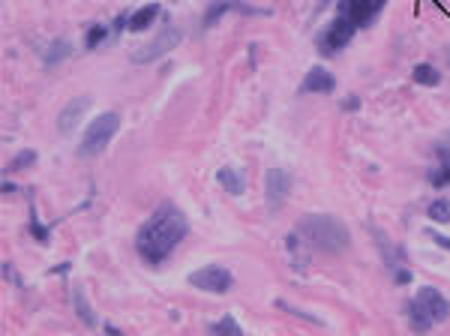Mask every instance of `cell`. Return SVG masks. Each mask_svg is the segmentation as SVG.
<instances>
[{
  "instance_id": "obj_1",
  "label": "cell",
  "mask_w": 450,
  "mask_h": 336,
  "mask_svg": "<svg viewBox=\"0 0 450 336\" xmlns=\"http://www.w3.org/2000/svg\"><path fill=\"white\" fill-rule=\"evenodd\" d=\"M186 234H190V222H186L183 210L166 202L144 219V226L135 234V250H139V255L147 265L156 267L171 258V253L178 250Z\"/></svg>"
},
{
  "instance_id": "obj_2",
  "label": "cell",
  "mask_w": 450,
  "mask_h": 336,
  "mask_svg": "<svg viewBox=\"0 0 450 336\" xmlns=\"http://www.w3.org/2000/svg\"><path fill=\"white\" fill-rule=\"evenodd\" d=\"M309 250L328 253V255H340L352 246V231L345 228L342 219H336L330 214H309L297 222L294 228Z\"/></svg>"
},
{
  "instance_id": "obj_3",
  "label": "cell",
  "mask_w": 450,
  "mask_h": 336,
  "mask_svg": "<svg viewBox=\"0 0 450 336\" xmlns=\"http://www.w3.org/2000/svg\"><path fill=\"white\" fill-rule=\"evenodd\" d=\"M120 129V115H115V111H103L99 117L91 120V127L84 129V139L79 144V153L81 156H96L103 153L105 147L111 144V139L117 135Z\"/></svg>"
},
{
  "instance_id": "obj_4",
  "label": "cell",
  "mask_w": 450,
  "mask_h": 336,
  "mask_svg": "<svg viewBox=\"0 0 450 336\" xmlns=\"http://www.w3.org/2000/svg\"><path fill=\"white\" fill-rule=\"evenodd\" d=\"M180 40H183V30L178 28V24L168 21V24H162V30L154 36V40L135 48V52L129 54V60H132V64H139V66L154 64V60H159V57H166L168 52H174V48L180 45Z\"/></svg>"
},
{
  "instance_id": "obj_5",
  "label": "cell",
  "mask_w": 450,
  "mask_h": 336,
  "mask_svg": "<svg viewBox=\"0 0 450 336\" xmlns=\"http://www.w3.org/2000/svg\"><path fill=\"white\" fill-rule=\"evenodd\" d=\"M354 30H357L354 18H352V16H345V12H336V16L330 18V24L318 33V40H316L321 57H330V54L340 52V48H345L348 42H352Z\"/></svg>"
},
{
  "instance_id": "obj_6",
  "label": "cell",
  "mask_w": 450,
  "mask_h": 336,
  "mask_svg": "<svg viewBox=\"0 0 450 336\" xmlns=\"http://www.w3.org/2000/svg\"><path fill=\"white\" fill-rule=\"evenodd\" d=\"M190 285L198 291H210V294H229L234 289V277L229 267L222 265H207L190 273Z\"/></svg>"
},
{
  "instance_id": "obj_7",
  "label": "cell",
  "mask_w": 450,
  "mask_h": 336,
  "mask_svg": "<svg viewBox=\"0 0 450 336\" xmlns=\"http://www.w3.org/2000/svg\"><path fill=\"white\" fill-rule=\"evenodd\" d=\"M289 192H292V174L273 166L267 168V178H265V195H267V210L270 214H279L282 204L289 202Z\"/></svg>"
},
{
  "instance_id": "obj_8",
  "label": "cell",
  "mask_w": 450,
  "mask_h": 336,
  "mask_svg": "<svg viewBox=\"0 0 450 336\" xmlns=\"http://www.w3.org/2000/svg\"><path fill=\"white\" fill-rule=\"evenodd\" d=\"M225 12H241V16H270V9L246 6L243 0H210V6H207V12H204V21H202V28H204V30L217 28L219 18L225 16Z\"/></svg>"
},
{
  "instance_id": "obj_9",
  "label": "cell",
  "mask_w": 450,
  "mask_h": 336,
  "mask_svg": "<svg viewBox=\"0 0 450 336\" xmlns=\"http://www.w3.org/2000/svg\"><path fill=\"white\" fill-rule=\"evenodd\" d=\"M415 301H417L423 309H427L435 325H442V321L450 318V301H447V297H444L439 289H432V285H423Z\"/></svg>"
},
{
  "instance_id": "obj_10",
  "label": "cell",
  "mask_w": 450,
  "mask_h": 336,
  "mask_svg": "<svg viewBox=\"0 0 450 336\" xmlns=\"http://www.w3.org/2000/svg\"><path fill=\"white\" fill-rule=\"evenodd\" d=\"M91 103H93L91 96H75V99H69L67 108L60 111V117H57V132H60V135H69V132L81 123V117L87 115V111H91Z\"/></svg>"
},
{
  "instance_id": "obj_11",
  "label": "cell",
  "mask_w": 450,
  "mask_h": 336,
  "mask_svg": "<svg viewBox=\"0 0 450 336\" xmlns=\"http://www.w3.org/2000/svg\"><path fill=\"white\" fill-rule=\"evenodd\" d=\"M333 91H336V79L324 66H312L304 84H300V93H333Z\"/></svg>"
},
{
  "instance_id": "obj_12",
  "label": "cell",
  "mask_w": 450,
  "mask_h": 336,
  "mask_svg": "<svg viewBox=\"0 0 450 336\" xmlns=\"http://www.w3.org/2000/svg\"><path fill=\"white\" fill-rule=\"evenodd\" d=\"M217 180H219V186L229 195H243L246 192V178H243V171L241 168H231V166H222L219 171H217Z\"/></svg>"
},
{
  "instance_id": "obj_13",
  "label": "cell",
  "mask_w": 450,
  "mask_h": 336,
  "mask_svg": "<svg viewBox=\"0 0 450 336\" xmlns=\"http://www.w3.org/2000/svg\"><path fill=\"white\" fill-rule=\"evenodd\" d=\"M156 16H159V4H147V6H142V9H135L132 16H129L127 30H132V33H142V30H147L150 24L156 21Z\"/></svg>"
},
{
  "instance_id": "obj_14",
  "label": "cell",
  "mask_w": 450,
  "mask_h": 336,
  "mask_svg": "<svg viewBox=\"0 0 450 336\" xmlns=\"http://www.w3.org/2000/svg\"><path fill=\"white\" fill-rule=\"evenodd\" d=\"M408 328L411 330H415V333H427V330H432V325H435V321L429 318V313H427V309H423L417 301H408Z\"/></svg>"
},
{
  "instance_id": "obj_15",
  "label": "cell",
  "mask_w": 450,
  "mask_h": 336,
  "mask_svg": "<svg viewBox=\"0 0 450 336\" xmlns=\"http://www.w3.org/2000/svg\"><path fill=\"white\" fill-rule=\"evenodd\" d=\"M69 52H72L69 40H52V42H48V48H42V66H45V69L57 66L60 60L69 57Z\"/></svg>"
},
{
  "instance_id": "obj_16",
  "label": "cell",
  "mask_w": 450,
  "mask_h": 336,
  "mask_svg": "<svg viewBox=\"0 0 450 336\" xmlns=\"http://www.w3.org/2000/svg\"><path fill=\"white\" fill-rule=\"evenodd\" d=\"M435 153L442 156V166L439 168H429V183L435 186V190H442V186H450V153H447V147L444 144H439L435 147Z\"/></svg>"
},
{
  "instance_id": "obj_17",
  "label": "cell",
  "mask_w": 450,
  "mask_h": 336,
  "mask_svg": "<svg viewBox=\"0 0 450 336\" xmlns=\"http://www.w3.org/2000/svg\"><path fill=\"white\" fill-rule=\"evenodd\" d=\"M72 306H75V315L81 318V325L96 328V313L91 309V303H87V297H84V289H81V285H75V289H72Z\"/></svg>"
},
{
  "instance_id": "obj_18",
  "label": "cell",
  "mask_w": 450,
  "mask_h": 336,
  "mask_svg": "<svg viewBox=\"0 0 450 336\" xmlns=\"http://www.w3.org/2000/svg\"><path fill=\"white\" fill-rule=\"evenodd\" d=\"M411 79H415L420 87H439L442 84V72L429 66V64H417L415 69H411Z\"/></svg>"
},
{
  "instance_id": "obj_19",
  "label": "cell",
  "mask_w": 450,
  "mask_h": 336,
  "mask_svg": "<svg viewBox=\"0 0 450 336\" xmlns=\"http://www.w3.org/2000/svg\"><path fill=\"white\" fill-rule=\"evenodd\" d=\"M427 216L439 226H447L450 222V198H435V202L427 207Z\"/></svg>"
},
{
  "instance_id": "obj_20",
  "label": "cell",
  "mask_w": 450,
  "mask_h": 336,
  "mask_svg": "<svg viewBox=\"0 0 450 336\" xmlns=\"http://www.w3.org/2000/svg\"><path fill=\"white\" fill-rule=\"evenodd\" d=\"M277 309H282V313H292L294 318H304V321H309V325H316V328H324V321L318 318V315H312V313H306V309H300V306H294V303H289V301H277Z\"/></svg>"
},
{
  "instance_id": "obj_21",
  "label": "cell",
  "mask_w": 450,
  "mask_h": 336,
  "mask_svg": "<svg viewBox=\"0 0 450 336\" xmlns=\"http://www.w3.org/2000/svg\"><path fill=\"white\" fill-rule=\"evenodd\" d=\"M210 333H217V336H241L243 328L237 325V321L231 315H225L222 321H217V325H210Z\"/></svg>"
},
{
  "instance_id": "obj_22",
  "label": "cell",
  "mask_w": 450,
  "mask_h": 336,
  "mask_svg": "<svg viewBox=\"0 0 450 336\" xmlns=\"http://www.w3.org/2000/svg\"><path fill=\"white\" fill-rule=\"evenodd\" d=\"M108 33H111V30L105 28V24H91V30H87V36H84L87 52H93V48H99V45H103V40H105Z\"/></svg>"
},
{
  "instance_id": "obj_23",
  "label": "cell",
  "mask_w": 450,
  "mask_h": 336,
  "mask_svg": "<svg viewBox=\"0 0 450 336\" xmlns=\"http://www.w3.org/2000/svg\"><path fill=\"white\" fill-rule=\"evenodd\" d=\"M28 228H30V234H33V238L40 241L42 246L52 243V231H48V226H42V222L36 219V210H33V207H30V222H28Z\"/></svg>"
},
{
  "instance_id": "obj_24",
  "label": "cell",
  "mask_w": 450,
  "mask_h": 336,
  "mask_svg": "<svg viewBox=\"0 0 450 336\" xmlns=\"http://www.w3.org/2000/svg\"><path fill=\"white\" fill-rule=\"evenodd\" d=\"M36 163V151H21V153H16L9 159V166H6V171H21V168H30Z\"/></svg>"
},
{
  "instance_id": "obj_25",
  "label": "cell",
  "mask_w": 450,
  "mask_h": 336,
  "mask_svg": "<svg viewBox=\"0 0 450 336\" xmlns=\"http://www.w3.org/2000/svg\"><path fill=\"white\" fill-rule=\"evenodd\" d=\"M427 241H432L435 246H442V250H447V253H450V238H447V234H442V231H432V228H427Z\"/></svg>"
},
{
  "instance_id": "obj_26",
  "label": "cell",
  "mask_w": 450,
  "mask_h": 336,
  "mask_svg": "<svg viewBox=\"0 0 450 336\" xmlns=\"http://www.w3.org/2000/svg\"><path fill=\"white\" fill-rule=\"evenodd\" d=\"M391 273H393V282H396V285H408V282H411V270H408L405 265L396 267V270H391Z\"/></svg>"
},
{
  "instance_id": "obj_27",
  "label": "cell",
  "mask_w": 450,
  "mask_h": 336,
  "mask_svg": "<svg viewBox=\"0 0 450 336\" xmlns=\"http://www.w3.org/2000/svg\"><path fill=\"white\" fill-rule=\"evenodd\" d=\"M4 273H6V279H9V282H16V285H18V289H21V285H24V282H21V277H18V273H16V270H12V261H4Z\"/></svg>"
},
{
  "instance_id": "obj_28",
  "label": "cell",
  "mask_w": 450,
  "mask_h": 336,
  "mask_svg": "<svg viewBox=\"0 0 450 336\" xmlns=\"http://www.w3.org/2000/svg\"><path fill=\"white\" fill-rule=\"evenodd\" d=\"M357 108H360V99H357V96L342 99V111H357Z\"/></svg>"
},
{
  "instance_id": "obj_29",
  "label": "cell",
  "mask_w": 450,
  "mask_h": 336,
  "mask_svg": "<svg viewBox=\"0 0 450 336\" xmlns=\"http://www.w3.org/2000/svg\"><path fill=\"white\" fill-rule=\"evenodd\" d=\"M72 270V265L69 261H64V265H57V267H52V273H69Z\"/></svg>"
},
{
  "instance_id": "obj_30",
  "label": "cell",
  "mask_w": 450,
  "mask_h": 336,
  "mask_svg": "<svg viewBox=\"0 0 450 336\" xmlns=\"http://www.w3.org/2000/svg\"><path fill=\"white\" fill-rule=\"evenodd\" d=\"M4 192H6V195H12V192H18V186H16V183H9V180H6V183H4Z\"/></svg>"
},
{
  "instance_id": "obj_31",
  "label": "cell",
  "mask_w": 450,
  "mask_h": 336,
  "mask_svg": "<svg viewBox=\"0 0 450 336\" xmlns=\"http://www.w3.org/2000/svg\"><path fill=\"white\" fill-rule=\"evenodd\" d=\"M103 330H105V333H115V336H117V333H120V330H117V328H115V325H103Z\"/></svg>"
}]
</instances>
